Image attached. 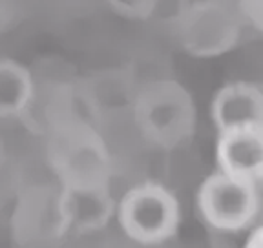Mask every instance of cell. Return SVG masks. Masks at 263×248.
<instances>
[{
    "instance_id": "obj_1",
    "label": "cell",
    "mask_w": 263,
    "mask_h": 248,
    "mask_svg": "<svg viewBox=\"0 0 263 248\" xmlns=\"http://www.w3.org/2000/svg\"><path fill=\"white\" fill-rule=\"evenodd\" d=\"M130 110L141 137L159 150L181 148L196 132V102L177 80L156 79L139 84Z\"/></svg>"
},
{
    "instance_id": "obj_2",
    "label": "cell",
    "mask_w": 263,
    "mask_h": 248,
    "mask_svg": "<svg viewBox=\"0 0 263 248\" xmlns=\"http://www.w3.org/2000/svg\"><path fill=\"white\" fill-rule=\"evenodd\" d=\"M46 159L61 188L110 186L111 155L101 130L62 126L44 135Z\"/></svg>"
},
{
    "instance_id": "obj_3",
    "label": "cell",
    "mask_w": 263,
    "mask_h": 248,
    "mask_svg": "<svg viewBox=\"0 0 263 248\" xmlns=\"http://www.w3.org/2000/svg\"><path fill=\"white\" fill-rule=\"evenodd\" d=\"M115 215L128 239L157 246L172 239L181 224L177 197L159 182H141L123 195Z\"/></svg>"
},
{
    "instance_id": "obj_4",
    "label": "cell",
    "mask_w": 263,
    "mask_h": 248,
    "mask_svg": "<svg viewBox=\"0 0 263 248\" xmlns=\"http://www.w3.org/2000/svg\"><path fill=\"white\" fill-rule=\"evenodd\" d=\"M172 26L181 48L197 58L221 57L232 51L243 31L238 9L223 0H192Z\"/></svg>"
},
{
    "instance_id": "obj_5",
    "label": "cell",
    "mask_w": 263,
    "mask_h": 248,
    "mask_svg": "<svg viewBox=\"0 0 263 248\" xmlns=\"http://www.w3.org/2000/svg\"><path fill=\"white\" fill-rule=\"evenodd\" d=\"M21 119L26 128L44 137L62 126H91L101 130L104 117L82 80H55L44 86L35 82L31 102Z\"/></svg>"
},
{
    "instance_id": "obj_6",
    "label": "cell",
    "mask_w": 263,
    "mask_h": 248,
    "mask_svg": "<svg viewBox=\"0 0 263 248\" xmlns=\"http://www.w3.org/2000/svg\"><path fill=\"white\" fill-rule=\"evenodd\" d=\"M197 210L210 228L238 234L254 226L259 214V186L219 172L209 175L197 190Z\"/></svg>"
},
{
    "instance_id": "obj_7",
    "label": "cell",
    "mask_w": 263,
    "mask_h": 248,
    "mask_svg": "<svg viewBox=\"0 0 263 248\" xmlns=\"http://www.w3.org/2000/svg\"><path fill=\"white\" fill-rule=\"evenodd\" d=\"M13 239L24 246H41L68 234L61 206V186H28L11 214Z\"/></svg>"
},
{
    "instance_id": "obj_8",
    "label": "cell",
    "mask_w": 263,
    "mask_h": 248,
    "mask_svg": "<svg viewBox=\"0 0 263 248\" xmlns=\"http://www.w3.org/2000/svg\"><path fill=\"white\" fill-rule=\"evenodd\" d=\"M216 161L219 174L259 186L263 177V128L219 132Z\"/></svg>"
},
{
    "instance_id": "obj_9",
    "label": "cell",
    "mask_w": 263,
    "mask_h": 248,
    "mask_svg": "<svg viewBox=\"0 0 263 248\" xmlns=\"http://www.w3.org/2000/svg\"><path fill=\"white\" fill-rule=\"evenodd\" d=\"M61 206L68 234H93L108 226L115 215V203L110 186L61 188Z\"/></svg>"
},
{
    "instance_id": "obj_10",
    "label": "cell",
    "mask_w": 263,
    "mask_h": 248,
    "mask_svg": "<svg viewBox=\"0 0 263 248\" xmlns=\"http://www.w3.org/2000/svg\"><path fill=\"white\" fill-rule=\"evenodd\" d=\"M219 132L238 128H263V93L249 80L229 82L216 93L210 108Z\"/></svg>"
},
{
    "instance_id": "obj_11",
    "label": "cell",
    "mask_w": 263,
    "mask_h": 248,
    "mask_svg": "<svg viewBox=\"0 0 263 248\" xmlns=\"http://www.w3.org/2000/svg\"><path fill=\"white\" fill-rule=\"evenodd\" d=\"M82 82L103 117H106L108 113L121 112L124 108H132L139 88L136 77L128 68H110L97 71L86 77Z\"/></svg>"
},
{
    "instance_id": "obj_12",
    "label": "cell",
    "mask_w": 263,
    "mask_h": 248,
    "mask_svg": "<svg viewBox=\"0 0 263 248\" xmlns=\"http://www.w3.org/2000/svg\"><path fill=\"white\" fill-rule=\"evenodd\" d=\"M35 91L29 70L13 58H0V119H21Z\"/></svg>"
},
{
    "instance_id": "obj_13",
    "label": "cell",
    "mask_w": 263,
    "mask_h": 248,
    "mask_svg": "<svg viewBox=\"0 0 263 248\" xmlns=\"http://www.w3.org/2000/svg\"><path fill=\"white\" fill-rule=\"evenodd\" d=\"M108 6L119 17L128 20H150L154 18L159 0H106Z\"/></svg>"
},
{
    "instance_id": "obj_14",
    "label": "cell",
    "mask_w": 263,
    "mask_h": 248,
    "mask_svg": "<svg viewBox=\"0 0 263 248\" xmlns=\"http://www.w3.org/2000/svg\"><path fill=\"white\" fill-rule=\"evenodd\" d=\"M239 17L245 24H249L256 31H261L263 28V0H238Z\"/></svg>"
},
{
    "instance_id": "obj_15",
    "label": "cell",
    "mask_w": 263,
    "mask_h": 248,
    "mask_svg": "<svg viewBox=\"0 0 263 248\" xmlns=\"http://www.w3.org/2000/svg\"><path fill=\"white\" fill-rule=\"evenodd\" d=\"M192 0H159L157 2L156 13H154V18H163L166 22H176L181 17V13L189 8V4Z\"/></svg>"
},
{
    "instance_id": "obj_16",
    "label": "cell",
    "mask_w": 263,
    "mask_h": 248,
    "mask_svg": "<svg viewBox=\"0 0 263 248\" xmlns=\"http://www.w3.org/2000/svg\"><path fill=\"white\" fill-rule=\"evenodd\" d=\"M243 248H263V228L259 224H254L252 228H249Z\"/></svg>"
},
{
    "instance_id": "obj_17",
    "label": "cell",
    "mask_w": 263,
    "mask_h": 248,
    "mask_svg": "<svg viewBox=\"0 0 263 248\" xmlns=\"http://www.w3.org/2000/svg\"><path fill=\"white\" fill-rule=\"evenodd\" d=\"M2 9H4V2L0 0V20H2Z\"/></svg>"
}]
</instances>
